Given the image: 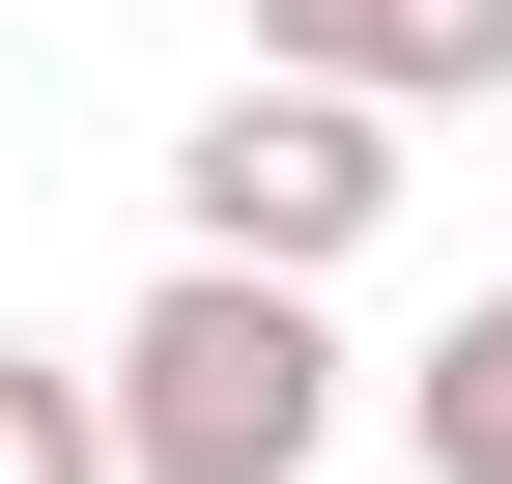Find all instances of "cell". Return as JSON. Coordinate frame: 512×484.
<instances>
[{
    "label": "cell",
    "mask_w": 512,
    "mask_h": 484,
    "mask_svg": "<svg viewBox=\"0 0 512 484\" xmlns=\"http://www.w3.org/2000/svg\"><path fill=\"white\" fill-rule=\"evenodd\" d=\"M313 428H342V342H313V285L171 257L143 314H114V484H313Z\"/></svg>",
    "instance_id": "cell-1"
},
{
    "label": "cell",
    "mask_w": 512,
    "mask_h": 484,
    "mask_svg": "<svg viewBox=\"0 0 512 484\" xmlns=\"http://www.w3.org/2000/svg\"><path fill=\"white\" fill-rule=\"evenodd\" d=\"M171 228H200L228 285H342L370 228H399V114H342V86H228L200 143H171Z\"/></svg>",
    "instance_id": "cell-2"
},
{
    "label": "cell",
    "mask_w": 512,
    "mask_h": 484,
    "mask_svg": "<svg viewBox=\"0 0 512 484\" xmlns=\"http://www.w3.org/2000/svg\"><path fill=\"white\" fill-rule=\"evenodd\" d=\"M256 86H342V114H484V86H512V0H256Z\"/></svg>",
    "instance_id": "cell-3"
},
{
    "label": "cell",
    "mask_w": 512,
    "mask_h": 484,
    "mask_svg": "<svg viewBox=\"0 0 512 484\" xmlns=\"http://www.w3.org/2000/svg\"><path fill=\"white\" fill-rule=\"evenodd\" d=\"M399 428H427V484H512V285H484V314L399 371Z\"/></svg>",
    "instance_id": "cell-4"
},
{
    "label": "cell",
    "mask_w": 512,
    "mask_h": 484,
    "mask_svg": "<svg viewBox=\"0 0 512 484\" xmlns=\"http://www.w3.org/2000/svg\"><path fill=\"white\" fill-rule=\"evenodd\" d=\"M0 484H114V371H29L0 342Z\"/></svg>",
    "instance_id": "cell-5"
}]
</instances>
